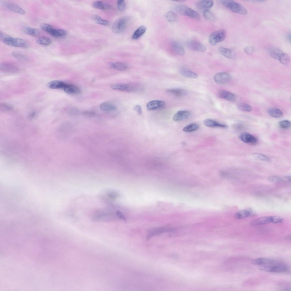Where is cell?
<instances>
[{"instance_id":"6da1fadb","label":"cell","mask_w":291,"mask_h":291,"mask_svg":"<svg viewBox=\"0 0 291 291\" xmlns=\"http://www.w3.org/2000/svg\"><path fill=\"white\" fill-rule=\"evenodd\" d=\"M258 268L260 270L271 273H284L289 271L286 264L276 261L272 264L259 266Z\"/></svg>"},{"instance_id":"7a4b0ae2","label":"cell","mask_w":291,"mask_h":291,"mask_svg":"<svg viewBox=\"0 0 291 291\" xmlns=\"http://www.w3.org/2000/svg\"><path fill=\"white\" fill-rule=\"evenodd\" d=\"M220 1L224 7L234 13L243 15L247 14L246 9L241 5L234 1L224 0H221Z\"/></svg>"},{"instance_id":"3957f363","label":"cell","mask_w":291,"mask_h":291,"mask_svg":"<svg viewBox=\"0 0 291 291\" xmlns=\"http://www.w3.org/2000/svg\"><path fill=\"white\" fill-rule=\"evenodd\" d=\"M175 9L177 12L182 15L196 20L200 18V16L197 12L186 5H178L175 7Z\"/></svg>"},{"instance_id":"277c9868","label":"cell","mask_w":291,"mask_h":291,"mask_svg":"<svg viewBox=\"0 0 291 291\" xmlns=\"http://www.w3.org/2000/svg\"><path fill=\"white\" fill-rule=\"evenodd\" d=\"M226 36V31L221 29L214 31L210 35L209 38V43L212 46L215 45L217 43L223 41Z\"/></svg>"},{"instance_id":"5b68a950","label":"cell","mask_w":291,"mask_h":291,"mask_svg":"<svg viewBox=\"0 0 291 291\" xmlns=\"http://www.w3.org/2000/svg\"><path fill=\"white\" fill-rule=\"evenodd\" d=\"M128 19L126 17H123L117 20L113 24L112 30L115 34H120L123 32L127 26Z\"/></svg>"},{"instance_id":"8992f818","label":"cell","mask_w":291,"mask_h":291,"mask_svg":"<svg viewBox=\"0 0 291 291\" xmlns=\"http://www.w3.org/2000/svg\"><path fill=\"white\" fill-rule=\"evenodd\" d=\"M115 215L112 212L99 211L94 213L92 219L96 221H108L113 219Z\"/></svg>"},{"instance_id":"52a82bcc","label":"cell","mask_w":291,"mask_h":291,"mask_svg":"<svg viewBox=\"0 0 291 291\" xmlns=\"http://www.w3.org/2000/svg\"><path fill=\"white\" fill-rule=\"evenodd\" d=\"M111 88L114 90L129 92L135 91L138 88L134 85L126 84H114L111 86Z\"/></svg>"},{"instance_id":"ba28073f","label":"cell","mask_w":291,"mask_h":291,"mask_svg":"<svg viewBox=\"0 0 291 291\" xmlns=\"http://www.w3.org/2000/svg\"><path fill=\"white\" fill-rule=\"evenodd\" d=\"M186 44L188 48L192 50L204 52L206 50L205 46L201 43L197 41H189L186 43Z\"/></svg>"},{"instance_id":"9c48e42d","label":"cell","mask_w":291,"mask_h":291,"mask_svg":"<svg viewBox=\"0 0 291 291\" xmlns=\"http://www.w3.org/2000/svg\"><path fill=\"white\" fill-rule=\"evenodd\" d=\"M231 79V76L225 72H220L216 74L214 77L215 81L217 84H223L229 82Z\"/></svg>"},{"instance_id":"30bf717a","label":"cell","mask_w":291,"mask_h":291,"mask_svg":"<svg viewBox=\"0 0 291 291\" xmlns=\"http://www.w3.org/2000/svg\"><path fill=\"white\" fill-rule=\"evenodd\" d=\"M256 215L254 211L250 208L240 210L237 212L234 217L237 219H240L249 217L254 216Z\"/></svg>"},{"instance_id":"8fae6325","label":"cell","mask_w":291,"mask_h":291,"mask_svg":"<svg viewBox=\"0 0 291 291\" xmlns=\"http://www.w3.org/2000/svg\"><path fill=\"white\" fill-rule=\"evenodd\" d=\"M0 69L4 72L13 73L18 71V68L17 65L14 63L6 62L1 64Z\"/></svg>"},{"instance_id":"7c38bea8","label":"cell","mask_w":291,"mask_h":291,"mask_svg":"<svg viewBox=\"0 0 291 291\" xmlns=\"http://www.w3.org/2000/svg\"><path fill=\"white\" fill-rule=\"evenodd\" d=\"M239 138L242 142L250 144H255L258 142L257 139L255 137L247 132L241 134L239 136Z\"/></svg>"},{"instance_id":"4fadbf2b","label":"cell","mask_w":291,"mask_h":291,"mask_svg":"<svg viewBox=\"0 0 291 291\" xmlns=\"http://www.w3.org/2000/svg\"><path fill=\"white\" fill-rule=\"evenodd\" d=\"M165 103L161 100H155L150 101L147 104V109L149 111H152L163 107Z\"/></svg>"},{"instance_id":"5bb4252c","label":"cell","mask_w":291,"mask_h":291,"mask_svg":"<svg viewBox=\"0 0 291 291\" xmlns=\"http://www.w3.org/2000/svg\"><path fill=\"white\" fill-rule=\"evenodd\" d=\"M3 4L7 8L14 12L22 15L25 14L23 9L15 4L6 2H4Z\"/></svg>"},{"instance_id":"9a60e30c","label":"cell","mask_w":291,"mask_h":291,"mask_svg":"<svg viewBox=\"0 0 291 291\" xmlns=\"http://www.w3.org/2000/svg\"><path fill=\"white\" fill-rule=\"evenodd\" d=\"M269 223H272V216L263 217L258 218L252 221L250 225L252 226H256Z\"/></svg>"},{"instance_id":"2e32d148","label":"cell","mask_w":291,"mask_h":291,"mask_svg":"<svg viewBox=\"0 0 291 291\" xmlns=\"http://www.w3.org/2000/svg\"><path fill=\"white\" fill-rule=\"evenodd\" d=\"M204 124L206 126L211 128H227V125L220 123L215 120L210 119H207L203 121Z\"/></svg>"},{"instance_id":"e0dca14e","label":"cell","mask_w":291,"mask_h":291,"mask_svg":"<svg viewBox=\"0 0 291 291\" xmlns=\"http://www.w3.org/2000/svg\"><path fill=\"white\" fill-rule=\"evenodd\" d=\"M171 230L166 227H159L153 229L148 232L147 236V239L148 240L152 237L160 234L167 231Z\"/></svg>"},{"instance_id":"ac0fdd59","label":"cell","mask_w":291,"mask_h":291,"mask_svg":"<svg viewBox=\"0 0 291 291\" xmlns=\"http://www.w3.org/2000/svg\"><path fill=\"white\" fill-rule=\"evenodd\" d=\"M214 2L212 0H203L198 1L196 3L197 7L199 9L204 10H209L212 7Z\"/></svg>"},{"instance_id":"d6986e66","label":"cell","mask_w":291,"mask_h":291,"mask_svg":"<svg viewBox=\"0 0 291 291\" xmlns=\"http://www.w3.org/2000/svg\"><path fill=\"white\" fill-rule=\"evenodd\" d=\"M275 261L273 259L262 257L253 259L251 261V263L253 265L260 266L272 264Z\"/></svg>"},{"instance_id":"ffe728a7","label":"cell","mask_w":291,"mask_h":291,"mask_svg":"<svg viewBox=\"0 0 291 291\" xmlns=\"http://www.w3.org/2000/svg\"><path fill=\"white\" fill-rule=\"evenodd\" d=\"M190 115V113L188 111H179L174 115L173 119L175 121L182 120L188 118Z\"/></svg>"},{"instance_id":"44dd1931","label":"cell","mask_w":291,"mask_h":291,"mask_svg":"<svg viewBox=\"0 0 291 291\" xmlns=\"http://www.w3.org/2000/svg\"><path fill=\"white\" fill-rule=\"evenodd\" d=\"M171 48L173 51L176 54L180 55L185 54V51L182 45L176 41H173L171 43Z\"/></svg>"},{"instance_id":"7402d4cb","label":"cell","mask_w":291,"mask_h":291,"mask_svg":"<svg viewBox=\"0 0 291 291\" xmlns=\"http://www.w3.org/2000/svg\"><path fill=\"white\" fill-rule=\"evenodd\" d=\"M11 46L26 48L28 47V45L26 42L22 39L18 38H13Z\"/></svg>"},{"instance_id":"603a6c76","label":"cell","mask_w":291,"mask_h":291,"mask_svg":"<svg viewBox=\"0 0 291 291\" xmlns=\"http://www.w3.org/2000/svg\"><path fill=\"white\" fill-rule=\"evenodd\" d=\"M48 33L54 37L58 38L65 36L67 34V32L64 29H56L52 27Z\"/></svg>"},{"instance_id":"cb8c5ba5","label":"cell","mask_w":291,"mask_h":291,"mask_svg":"<svg viewBox=\"0 0 291 291\" xmlns=\"http://www.w3.org/2000/svg\"><path fill=\"white\" fill-rule=\"evenodd\" d=\"M218 95L219 97L230 101H234L236 99V96L234 94L225 90L220 91Z\"/></svg>"},{"instance_id":"d4e9b609","label":"cell","mask_w":291,"mask_h":291,"mask_svg":"<svg viewBox=\"0 0 291 291\" xmlns=\"http://www.w3.org/2000/svg\"><path fill=\"white\" fill-rule=\"evenodd\" d=\"M218 50L221 55L228 58L232 59L234 57V54L231 49L220 46Z\"/></svg>"},{"instance_id":"484cf974","label":"cell","mask_w":291,"mask_h":291,"mask_svg":"<svg viewBox=\"0 0 291 291\" xmlns=\"http://www.w3.org/2000/svg\"><path fill=\"white\" fill-rule=\"evenodd\" d=\"M180 71L182 75L187 78L196 79L198 77V75L196 73L185 67H181Z\"/></svg>"},{"instance_id":"4316f807","label":"cell","mask_w":291,"mask_h":291,"mask_svg":"<svg viewBox=\"0 0 291 291\" xmlns=\"http://www.w3.org/2000/svg\"><path fill=\"white\" fill-rule=\"evenodd\" d=\"M101 110L106 112H109L116 110L117 108L114 105L107 102L102 103L100 105Z\"/></svg>"},{"instance_id":"83f0119b","label":"cell","mask_w":291,"mask_h":291,"mask_svg":"<svg viewBox=\"0 0 291 291\" xmlns=\"http://www.w3.org/2000/svg\"><path fill=\"white\" fill-rule=\"evenodd\" d=\"M167 92L169 94L178 97L185 96L187 94V92L186 90L179 88L168 90L167 91Z\"/></svg>"},{"instance_id":"f1b7e54d","label":"cell","mask_w":291,"mask_h":291,"mask_svg":"<svg viewBox=\"0 0 291 291\" xmlns=\"http://www.w3.org/2000/svg\"><path fill=\"white\" fill-rule=\"evenodd\" d=\"M64 91L69 94L78 93L80 89L77 86L72 84H66L63 89Z\"/></svg>"},{"instance_id":"f546056e","label":"cell","mask_w":291,"mask_h":291,"mask_svg":"<svg viewBox=\"0 0 291 291\" xmlns=\"http://www.w3.org/2000/svg\"><path fill=\"white\" fill-rule=\"evenodd\" d=\"M66 83L59 80H54L48 83V86L52 89H63Z\"/></svg>"},{"instance_id":"4dcf8cb0","label":"cell","mask_w":291,"mask_h":291,"mask_svg":"<svg viewBox=\"0 0 291 291\" xmlns=\"http://www.w3.org/2000/svg\"><path fill=\"white\" fill-rule=\"evenodd\" d=\"M146 31V27L143 25L138 27L134 32L132 36L133 40H136L143 35Z\"/></svg>"},{"instance_id":"1f68e13d","label":"cell","mask_w":291,"mask_h":291,"mask_svg":"<svg viewBox=\"0 0 291 291\" xmlns=\"http://www.w3.org/2000/svg\"><path fill=\"white\" fill-rule=\"evenodd\" d=\"M164 17L165 19L170 22H174L178 20V16L177 14L172 11H169L167 12L165 15Z\"/></svg>"},{"instance_id":"d6a6232c","label":"cell","mask_w":291,"mask_h":291,"mask_svg":"<svg viewBox=\"0 0 291 291\" xmlns=\"http://www.w3.org/2000/svg\"><path fill=\"white\" fill-rule=\"evenodd\" d=\"M267 113L270 116L275 118H279L283 115L282 111L279 109L275 108H271L267 110Z\"/></svg>"},{"instance_id":"836d02e7","label":"cell","mask_w":291,"mask_h":291,"mask_svg":"<svg viewBox=\"0 0 291 291\" xmlns=\"http://www.w3.org/2000/svg\"><path fill=\"white\" fill-rule=\"evenodd\" d=\"M23 32L25 34L33 36H37L40 34V31L37 29L30 27L24 28Z\"/></svg>"},{"instance_id":"e575fe53","label":"cell","mask_w":291,"mask_h":291,"mask_svg":"<svg viewBox=\"0 0 291 291\" xmlns=\"http://www.w3.org/2000/svg\"><path fill=\"white\" fill-rule=\"evenodd\" d=\"M283 52L280 49L276 47H272L269 49V53L270 56L275 59H278Z\"/></svg>"},{"instance_id":"d590c367","label":"cell","mask_w":291,"mask_h":291,"mask_svg":"<svg viewBox=\"0 0 291 291\" xmlns=\"http://www.w3.org/2000/svg\"><path fill=\"white\" fill-rule=\"evenodd\" d=\"M92 5L94 7L99 9H109L111 8V6L108 4L103 3L99 1H94Z\"/></svg>"},{"instance_id":"8d00e7d4","label":"cell","mask_w":291,"mask_h":291,"mask_svg":"<svg viewBox=\"0 0 291 291\" xmlns=\"http://www.w3.org/2000/svg\"><path fill=\"white\" fill-rule=\"evenodd\" d=\"M36 42L37 43L40 45L47 46L51 44V41L48 37L42 36L38 39Z\"/></svg>"},{"instance_id":"74e56055","label":"cell","mask_w":291,"mask_h":291,"mask_svg":"<svg viewBox=\"0 0 291 291\" xmlns=\"http://www.w3.org/2000/svg\"><path fill=\"white\" fill-rule=\"evenodd\" d=\"M252 156L255 159L261 161L267 162H269L271 161V159L269 157L261 153H254L253 154Z\"/></svg>"},{"instance_id":"f35d334b","label":"cell","mask_w":291,"mask_h":291,"mask_svg":"<svg viewBox=\"0 0 291 291\" xmlns=\"http://www.w3.org/2000/svg\"><path fill=\"white\" fill-rule=\"evenodd\" d=\"M112 66L114 69L120 71L125 70L128 68L126 65L121 62L114 63L112 64Z\"/></svg>"},{"instance_id":"ab89813d","label":"cell","mask_w":291,"mask_h":291,"mask_svg":"<svg viewBox=\"0 0 291 291\" xmlns=\"http://www.w3.org/2000/svg\"><path fill=\"white\" fill-rule=\"evenodd\" d=\"M199 127V126L198 124L192 123L185 126L183 128V130L186 132H191L197 130Z\"/></svg>"},{"instance_id":"60d3db41","label":"cell","mask_w":291,"mask_h":291,"mask_svg":"<svg viewBox=\"0 0 291 291\" xmlns=\"http://www.w3.org/2000/svg\"><path fill=\"white\" fill-rule=\"evenodd\" d=\"M278 59L281 63L285 65L288 64L290 62L289 57L287 54L285 53H283Z\"/></svg>"},{"instance_id":"b9f144b4","label":"cell","mask_w":291,"mask_h":291,"mask_svg":"<svg viewBox=\"0 0 291 291\" xmlns=\"http://www.w3.org/2000/svg\"><path fill=\"white\" fill-rule=\"evenodd\" d=\"M203 14L205 18L209 20H214L216 18L214 13L209 10L204 11Z\"/></svg>"},{"instance_id":"7bdbcfd3","label":"cell","mask_w":291,"mask_h":291,"mask_svg":"<svg viewBox=\"0 0 291 291\" xmlns=\"http://www.w3.org/2000/svg\"><path fill=\"white\" fill-rule=\"evenodd\" d=\"M13 55L18 59L22 61L27 60L26 57L22 53L18 51H14L12 52Z\"/></svg>"},{"instance_id":"ee69618b","label":"cell","mask_w":291,"mask_h":291,"mask_svg":"<svg viewBox=\"0 0 291 291\" xmlns=\"http://www.w3.org/2000/svg\"><path fill=\"white\" fill-rule=\"evenodd\" d=\"M93 19L95 22L97 24L102 25H107L109 24V22L107 20H103L98 15H95Z\"/></svg>"},{"instance_id":"f6af8a7d","label":"cell","mask_w":291,"mask_h":291,"mask_svg":"<svg viewBox=\"0 0 291 291\" xmlns=\"http://www.w3.org/2000/svg\"><path fill=\"white\" fill-rule=\"evenodd\" d=\"M238 109L242 111L250 112L252 110V107L249 105L245 103H241L238 106Z\"/></svg>"},{"instance_id":"bcb514c9","label":"cell","mask_w":291,"mask_h":291,"mask_svg":"<svg viewBox=\"0 0 291 291\" xmlns=\"http://www.w3.org/2000/svg\"><path fill=\"white\" fill-rule=\"evenodd\" d=\"M117 7L118 10L120 11H124L126 7V4L124 1L119 0L117 2Z\"/></svg>"},{"instance_id":"7dc6e473","label":"cell","mask_w":291,"mask_h":291,"mask_svg":"<svg viewBox=\"0 0 291 291\" xmlns=\"http://www.w3.org/2000/svg\"><path fill=\"white\" fill-rule=\"evenodd\" d=\"M280 127L283 129H287L290 126V122L287 120H282L280 121L278 124Z\"/></svg>"},{"instance_id":"c3c4849f","label":"cell","mask_w":291,"mask_h":291,"mask_svg":"<svg viewBox=\"0 0 291 291\" xmlns=\"http://www.w3.org/2000/svg\"><path fill=\"white\" fill-rule=\"evenodd\" d=\"M268 181L272 183H278L284 181L283 178L276 176H271L268 178Z\"/></svg>"},{"instance_id":"681fc988","label":"cell","mask_w":291,"mask_h":291,"mask_svg":"<svg viewBox=\"0 0 291 291\" xmlns=\"http://www.w3.org/2000/svg\"><path fill=\"white\" fill-rule=\"evenodd\" d=\"M40 27L42 30L48 33L53 27L49 24L44 23L40 25Z\"/></svg>"},{"instance_id":"f907efd6","label":"cell","mask_w":291,"mask_h":291,"mask_svg":"<svg viewBox=\"0 0 291 291\" xmlns=\"http://www.w3.org/2000/svg\"><path fill=\"white\" fill-rule=\"evenodd\" d=\"M0 109L2 111H9L12 109L11 105L7 104L2 103L0 105Z\"/></svg>"},{"instance_id":"816d5d0a","label":"cell","mask_w":291,"mask_h":291,"mask_svg":"<svg viewBox=\"0 0 291 291\" xmlns=\"http://www.w3.org/2000/svg\"><path fill=\"white\" fill-rule=\"evenodd\" d=\"M244 50L245 53L248 55H251L254 53L255 49L253 47L248 46L244 48Z\"/></svg>"},{"instance_id":"f5cc1de1","label":"cell","mask_w":291,"mask_h":291,"mask_svg":"<svg viewBox=\"0 0 291 291\" xmlns=\"http://www.w3.org/2000/svg\"><path fill=\"white\" fill-rule=\"evenodd\" d=\"M283 221V219L279 217L276 216H272V223L274 224H277L282 222Z\"/></svg>"},{"instance_id":"db71d44e","label":"cell","mask_w":291,"mask_h":291,"mask_svg":"<svg viewBox=\"0 0 291 291\" xmlns=\"http://www.w3.org/2000/svg\"><path fill=\"white\" fill-rule=\"evenodd\" d=\"M134 110L138 114L140 115L142 113V109L141 107L138 105H135L133 107Z\"/></svg>"},{"instance_id":"11a10c76","label":"cell","mask_w":291,"mask_h":291,"mask_svg":"<svg viewBox=\"0 0 291 291\" xmlns=\"http://www.w3.org/2000/svg\"><path fill=\"white\" fill-rule=\"evenodd\" d=\"M116 215L118 218L126 221V219L123 214L120 211H117L116 212Z\"/></svg>"},{"instance_id":"9f6ffc18","label":"cell","mask_w":291,"mask_h":291,"mask_svg":"<svg viewBox=\"0 0 291 291\" xmlns=\"http://www.w3.org/2000/svg\"><path fill=\"white\" fill-rule=\"evenodd\" d=\"M118 196V194L117 193L115 192H111L109 193L107 196L110 198L114 199L116 198Z\"/></svg>"},{"instance_id":"6f0895ef","label":"cell","mask_w":291,"mask_h":291,"mask_svg":"<svg viewBox=\"0 0 291 291\" xmlns=\"http://www.w3.org/2000/svg\"><path fill=\"white\" fill-rule=\"evenodd\" d=\"M241 123L236 124L234 125V128L237 130H240L244 128V126Z\"/></svg>"},{"instance_id":"680465c9","label":"cell","mask_w":291,"mask_h":291,"mask_svg":"<svg viewBox=\"0 0 291 291\" xmlns=\"http://www.w3.org/2000/svg\"><path fill=\"white\" fill-rule=\"evenodd\" d=\"M83 114L88 117H92L95 115V113L92 111H87L83 113Z\"/></svg>"},{"instance_id":"91938a15","label":"cell","mask_w":291,"mask_h":291,"mask_svg":"<svg viewBox=\"0 0 291 291\" xmlns=\"http://www.w3.org/2000/svg\"><path fill=\"white\" fill-rule=\"evenodd\" d=\"M283 178L284 181H286L287 182H290L291 181V177L290 176H286L284 177Z\"/></svg>"},{"instance_id":"94428289","label":"cell","mask_w":291,"mask_h":291,"mask_svg":"<svg viewBox=\"0 0 291 291\" xmlns=\"http://www.w3.org/2000/svg\"><path fill=\"white\" fill-rule=\"evenodd\" d=\"M286 38L289 42L290 43L291 42V35L290 33H289L286 36Z\"/></svg>"}]
</instances>
